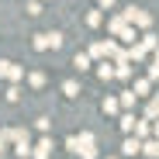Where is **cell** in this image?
I'll list each match as a JSON object with an SVG mask.
<instances>
[{"mask_svg":"<svg viewBox=\"0 0 159 159\" xmlns=\"http://www.w3.org/2000/svg\"><path fill=\"white\" fill-rule=\"evenodd\" d=\"M69 149L80 152L83 159H93V139H90V135H83V139H69Z\"/></svg>","mask_w":159,"mask_h":159,"instance_id":"obj_1","label":"cell"},{"mask_svg":"<svg viewBox=\"0 0 159 159\" xmlns=\"http://www.w3.org/2000/svg\"><path fill=\"white\" fill-rule=\"evenodd\" d=\"M139 149H142V145H139V142H135V139H128V142H125V156H135V152H139Z\"/></svg>","mask_w":159,"mask_h":159,"instance_id":"obj_2","label":"cell"},{"mask_svg":"<svg viewBox=\"0 0 159 159\" xmlns=\"http://www.w3.org/2000/svg\"><path fill=\"white\" fill-rule=\"evenodd\" d=\"M48 149H52V145H48V142H42V145H38V152H35V156H38V159H48Z\"/></svg>","mask_w":159,"mask_h":159,"instance_id":"obj_3","label":"cell"}]
</instances>
